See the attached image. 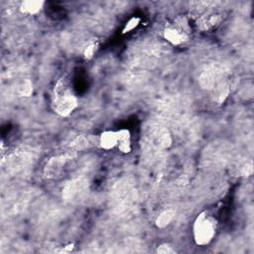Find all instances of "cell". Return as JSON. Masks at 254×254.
<instances>
[{
    "label": "cell",
    "mask_w": 254,
    "mask_h": 254,
    "mask_svg": "<svg viewBox=\"0 0 254 254\" xmlns=\"http://www.w3.org/2000/svg\"><path fill=\"white\" fill-rule=\"evenodd\" d=\"M69 157L67 155H61V156H56L51 158L45 168H44V175L48 179H53L58 177L61 172L64 169V166L66 164L67 160Z\"/></svg>",
    "instance_id": "5"
},
{
    "label": "cell",
    "mask_w": 254,
    "mask_h": 254,
    "mask_svg": "<svg viewBox=\"0 0 254 254\" xmlns=\"http://www.w3.org/2000/svg\"><path fill=\"white\" fill-rule=\"evenodd\" d=\"M175 215H176V212L174 209H171V208L165 209L158 215V217L155 221L156 226L159 228H164V227L168 226L171 223V221L174 219Z\"/></svg>",
    "instance_id": "10"
},
{
    "label": "cell",
    "mask_w": 254,
    "mask_h": 254,
    "mask_svg": "<svg viewBox=\"0 0 254 254\" xmlns=\"http://www.w3.org/2000/svg\"><path fill=\"white\" fill-rule=\"evenodd\" d=\"M33 82L30 79H25L18 87V92L21 96L24 97H29L33 94Z\"/></svg>",
    "instance_id": "11"
},
{
    "label": "cell",
    "mask_w": 254,
    "mask_h": 254,
    "mask_svg": "<svg viewBox=\"0 0 254 254\" xmlns=\"http://www.w3.org/2000/svg\"><path fill=\"white\" fill-rule=\"evenodd\" d=\"M99 146L104 150H111L117 146V131L106 130L98 137Z\"/></svg>",
    "instance_id": "8"
},
{
    "label": "cell",
    "mask_w": 254,
    "mask_h": 254,
    "mask_svg": "<svg viewBox=\"0 0 254 254\" xmlns=\"http://www.w3.org/2000/svg\"><path fill=\"white\" fill-rule=\"evenodd\" d=\"M163 36L165 40L175 46L181 45L188 40V36L183 30H178L175 28H166L163 32Z\"/></svg>",
    "instance_id": "6"
},
{
    "label": "cell",
    "mask_w": 254,
    "mask_h": 254,
    "mask_svg": "<svg viewBox=\"0 0 254 254\" xmlns=\"http://www.w3.org/2000/svg\"><path fill=\"white\" fill-rule=\"evenodd\" d=\"M223 70L218 65H209L207 66L199 76L200 85L203 88L207 89H215L217 86L222 84L223 78Z\"/></svg>",
    "instance_id": "4"
},
{
    "label": "cell",
    "mask_w": 254,
    "mask_h": 254,
    "mask_svg": "<svg viewBox=\"0 0 254 254\" xmlns=\"http://www.w3.org/2000/svg\"><path fill=\"white\" fill-rule=\"evenodd\" d=\"M44 4L43 0H27L21 3L20 11L26 15H36L42 11Z\"/></svg>",
    "instance_id": "9"
},
{
    "label": "cell",
    "mask_w": 254,
    "mask_h": 254,
    "mask_svg": "<svg viewBox=\"0 0 254 254\" xmlns=\"http://www.w3.org/2000/svg\"><path fill=\"white\" fill-rule=\"evenodd\" d=\"M77 97L67 86L64 79H61L55 86L52 106L54 111L62 117L69 116L77 107Z\"/></svg>",
    "instance_id": "1"
},
{
    "label": "cell",
    "mask_w": 254,
    "mask_h": 254,
    "mask_svg": "<svg viewBox=\"0 0 254 254\" xmlns=\"http://www.w3.org/2000/svg\"><path fill=\"white\" fill-rule=\"evenodd\" d=\"M140 22H141V19L139 17H132V18H130L126 22V24L124 25V27L122 29V34H126V33H129L131 31H133L134 29H136L139 26Z\"/></svg>",
    "instance_id": "12"
},
{
    "label": "cell",
    "mask_w": 254,
    "mask_h": 254,
    "mask_svg": "<svg viewBox=\"0 0 254 254\" xmlns=\"http://www.w3.org/2000/svg\"><path fill=\"white\" fill-rule=\"evenodd\" d=\"M215 220L207 215L206 212L199 213L195 217L192 225V234L195 244L199 246L207 245L215 235Z\"/></svg>",
    "instance_id": "2"
},
{
    "label": "cell",
    "mask_w": 254,
    "mask_h": 254,
    "mask_svg": "<svg viewBox=\"0 0 254 254\" xmlns=\"http://www.w3.org/2000/svg\"><path fill=\"white\" fill-rule=\"evenodd\" d=\"M240 173L242 176H250L253 173V163L252 160L246 161V163H244L240 169Z\"/></svg>",
    "instance_id": "13"
},
{
    "label": "cell",
    "mask_w": 254,
    "mask_h": 254,
    "mask_svg": "<svg viewBox=\"0 0 254 254\" xmlns=\"http://www.w3.org/2000/svg\"><path fill=\"white\" fill-rule=\"evenodd\" d=\"M157 253H160V254H174V253H176V251L172 246H170L169 244L164 243V244H161V245L158 246Z\"/></svg>",
    "instance_id": "15"
},
{
    "label": "cell",
    "mask_w": 254,
    "mask_h": 254,
    "mask_svg": "<svg viewBox=\"0 0 254 254\" xmlns=\"http://www.w3.org/2000/svg\"><path fill=\"white\" fill-rule=\"evenodd\" d=\"M88 191V180L78 177L67 182L63 188V198L69 202H78Z\"/></svg>",
    "instance_id": "3"
},
{
    "label": "cell",
    "mask_w": 254,
    "mask_h": 254,
    "mask_svg": "<svg viewBox=\"0 0 254 254\" xmlns=\"http://www.w3.org/2000/svg\"><path fill=\"white\" fill-rule=\"evenodd\" d=\"M119 151L123 154L131 152V133L128 129H120L117 131V146Z\"/></svg>",
    "instance_id": "7"
},
{
    "label": "cell",
    "mask_w": 254,
    "mask_h": 254,
    "mask_svg": "<svg viewBox=\"0 0 254 254\" xmlns=\"http://www.w3.org/2000/svg\"><path fill=\"white\" fill-rule=\"evenodd\" d=\"M95 51H96V44L95 43H91L88 46H86L84 48V50H83V57H84V59H86V60L91 59L93 57Z\"/></svg>",
    "instance_id": "14"
}]
</instances>
